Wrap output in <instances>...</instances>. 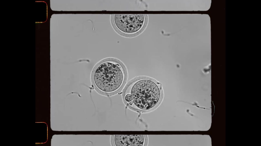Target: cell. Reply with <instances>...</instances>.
<instances>
[{
	"label": "cell",
	"instance_id": "1",
	"mask_svg": "<svg viewBox=\"0 0 261 146\" xmlns=\"http://www.w3.org/2000/svg\"><path fill=\"white\" fill-rule=\"evenodd\" d=\"M122 93L125 104L132 110L141 113L152 110L161 97L159 83L153 78L145 76H137L129 81Z\"/></svg>",
	"mask_w": 261,
	"mask_h": 146
},
{
	"label": "cell",
	"instance_id": "2",
	"mask_svg": "<svg viewBox=\"0 0 261 146\" xmlns=\"http://www.w3.org/2000/svg\"><path fill=\"white\" fill-rule=\"evenodd\" d=\"M127 78V71L124 64L117 59L108 58L96 65L91 79L92 85L98 93L111 96L123 89Z\"/></svg>",
	"mask_w": 261,
	"mask_h": 146
},
{
	"label": "cell",
	"instance_id": "3",
	"mask_svg": "<svg viewBox=\"0 0 261 146\" xmlns=\"http://www.w3.org/2000/svg\"><path fill=\"white\" fill-rule=\"evenodd\" d=\"M112 24L119 33L127 36L138 34L146 26L147 15H112Z\"/></svg>",
	"mask_w": 261,
	"mask_h": 146
},
{
	"label": "cell",
	"instance_id": "4",
	"mask_svg": "<svg viewBox=\"0 0 261 146\" xmlns=\"http://www.w3.org/2000/svg\"><path fill=\"white\" fill-rule=\"evenodd\" d=\"M110 142L112 146H144L147 145L148 138L147 135H112Z\"/></svg>",
	"mask_w": 261,
	"mask_h": 146
}]
</instances>
